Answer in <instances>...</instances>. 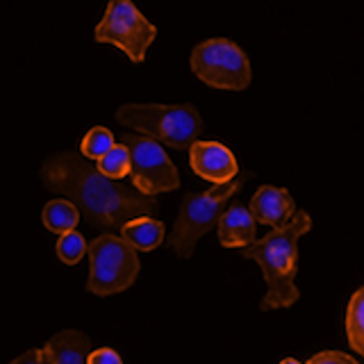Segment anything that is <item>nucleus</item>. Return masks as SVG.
Masks as SVG:
<instances>
[{
	"mask_svg": "<svg viewBox=\"0 0 364 364\" xmlns=\"http://www.w3.org/2000/svg\"><path fill=\"white\" fill-rule=\"evenodd\" d=\"M46 189L71 200L94 228H119L136 216H157V203L121 180H109L77 153L50 155L41 166Z\"/></svg>",
	"mask_w": 364,
	"mask_h": 364,
	"instance_id": "1",
	"label": "nucleus"
},
{
	"mask_svg": "<svg viewBox=\"0 0 364 364\" xmlns=\"http://www.w3.org/2000/svg\"><path fill=\"white\" fill-rule=\"evenodd\" d=\"M312 216L296 210L291 219L257 239L242 250V257L255 259L267 280V296L259 303V310H278V307H291L301 299V291L296 287V273H299V239L310 232Z\"/></svg>",
	"mask_w": 364,
	"mask_h": 364,
	"instance_id": "2",
	"label": "nucleus"
},
{
	"mask_svg": "<svg viewBox=\"0 0 364 364\" xmlns=\"http://www.w3.org/2000/svg\"><path fill=\"white\" fill-rule=\"evenodd\" d=\"M117 121L123 128L144 132V136L159 146H171L178 151L191 148L203 130V119L196 107L185 105H123L117 112Z\"/></svg>",
	"mask_w": 364,
	"mask_h": 364,
	"instance_id": "3",
	"label": "nucleus"
},
{
	"mask_svg": "<svg viewBox=\"0 0 364 364\" xmlns=\"http://www.w3.org/2000/svg\"><path fill=\"white\" fill-rule=\"evenodd\" d=\"M250 178V173H242L232 178L225 185H214L210 191L203 193H185L180 203V214L173 225V230L166 237V244L176 250L180 257L189 259L193 255L198 239L210 232L219 223V216L223 214V208L228 205L235 193L244 187V182Z\"/></svg>",
	"mask_w": 364,
	"mask_h": 364,
	"instance_id": "4",
	"label": "nucleus"
},
{
	"mask_svg": "<svg viewBox=\"0 0 364 364\" xmlns=\"http://www.w3.org/2000/svg\"><path fill=\"white\" fill-rule=\"evenodd\" d=\"M89 255V280L87 291L96 296L121 294L139 276V255L117 235H100L91 246H87Z\"/></svg>",
	"mask_w": 364,
	"mask_h": 364,
	"instance_id": "5",
	"label": "nucleus"
},
{
	"mask_svg": "<svg viewBox=\"0 0 364 364\" xmlns=\"http://www.w3.org/2000/svg\"><path fill=\"white\" fill-rule=\"evenodd\" d=\"M191 71L214 89L242 91L250 85V62L237 43L208 39L191 50Z\"/></svg>",
	"mask_w": 364,
	"mask_h": 364,
	"instance_id": "6",
	"label": "nucleus"
},
{
	"mask_svg": "<svg viewBox=\"0 0 364 364\" xmlns=\"http://www.w3.org/2000/svg\"><path fill=\"white\" fill-rule=\"evenodd\" d=\"M157 37V28L148 21L130 0H114L107 5L105 16L96 26L94 39L100 43H114L132 62H144L146 50Z\"/></svg>",
	"mask_w": 364,
	"mask_h": 364,
	"instance_id": "7",
	"label": "nucleus"
},
{
	"mask_svg": "<svg viewBox=\"0 0 364 364\" xmlns=\"http://www.w3.org/2000/svg\"><path fill=\"white\" fill-rule=\"evenodd\" d=\"M121 144L130 153V178L134 189L144 196L155 198L157 193L173 191L180 187V176L164 148L157 141L139 134L123 132Z\"/></svg>",
	"mask_w": 364,
	"mask_h": 364,
	"instance_id": "8",
	"label": "nucleus"
},
{
	"mask_svg": "<svg viewBox=\"0 0 364 364\" xmlns=\"http://www.w3.org/2000/svg\"><path fill=\"white\" fill-rule=\"evenodd\" d=\"M189 162L193 173L214 185H225L239 173V164L230 148L219 141H193L189 148Z\"/></svg>",
	"mask_w": 364,
	"mask_h": 364,
	"instance_id": "9",
	"label": "nucleus"
},
{
	"mask_svg": "<svg viewBox=\"0 0 364 364\" xmlns=\"http://www.w3.org/2000/svg\"><path fill=\"white\" fill-rule=\"evenodd\" d=\"M248 212L255 219V223L280 228L291 219V214L296 212V205L287 189L264 185L255 191L253 198H250Z\"/></svg>",
	"mask_w": 364,
	"mask_h": 364,
	"instance_id": "10",
	"label": "nucleus"
},
{
	"mask_svg": "<svg viewBox=\"0 0 364 364\" xmlns=\"http://www.w3.org/2000/svg\"><path fill=\"white\" fill-rule=\"evenodd\" d=\"M91 341L80 330H62L41 348L43 364H87Z\"/></svg>",
	"mask_w": 364,
	"mask_h": 364,
	"instance_id": "11",
	"label": "nucleus"
},
{
	"mask_svg": "<svg viewBox=\"0 0 364 364\" xmlns=\"http://www.w3.org/2000/svg\"><path fill=\"white\" fill-rule=\"evenodd\" d=\"M257 223L244 205H230L219 216V242L225 248L250 246L257 242Z\"/></svg>",
	"mask_w": 364,
	"mask_h": 364,
	"instance_id": "12",
	"label": "nucleus"
},
{
	"mask_svg": "<svg viewBox=\"0 0 364 364\" xmlns=\"http://www.w3.org/2000/svg\"><path fill=\"white\" fill-rule=\"evenodd\" d=\"M121 239L136 253L153 250L164 242V223L153 219V216H136V219L121 225Z\"/></svg>",
	"mask_w": 364,
	"mask_h": 364,
	"instance_id": "13",
	"label": "nucleus"
},
{
	"mask_svg": "<svg viewBox=\"0 0 364 364\" xmlns=\"http://www.w3.org/2000/svg\"><path fill=\"white\" fill-rule=\"evenodd\" d=\"M43 225L48 228L50 232L55 235H64L75 230V225L80 223V210L71 200L66 198H55L43 208Z\"/></svg>",
	"mask_w": 364,
	"mask_h": 364,
	"instance_id": "14",
	"label": "nucleus"
},
{
	"mask_svg": "<svg viewBox=\"0 0 364 364\" xmlns=\"http://www.w3.org/2000/svg\"><path fill=\"white\" fill-rule=\"evenodd\" d=\"M346 337L353 350L364 355V289L362 287L350 296L346 310Z\"/></svg>",
	"mask_w": 364,
	"mask_h": 364,
	"instance_id": "15",
	"label": "nucleus"
},
{
	"mask_svg": "<svg viewBox=\"0 0 364 364\" xmlns=\"http://www.w3.org/2000/svg\"><path fill=\"white\" fill-rule=\"evenodd\" d=\"M96 168L109 180H123L125 176L130 173V153H128V148H125L123 144H114L109 151L96 162Z\"/></svg>",
	"mask_w": 364,
	"mask_h": 364,
	"instance_id": "16",
	"label": "nucleus"
},
{
	"mask_svg": "<svg viewBox=\"0 0 364 364\" xmlns=\"http://www.w3.org/2000/svg\"><path fill=\"white\" fill-rule=\"evenodd\" d=\"M114 146V134L102 128V125H96V128H91L82 144H80V153H82L85 159H91V162H98V159L105 155L109 148Z\"/></svg>",
	"mask_w": 364,
	"mask_h": 364,
	"instance_id": "17",
	"label": "nucleus"
},
{
	"mask_svg": "<svg viewBox=\"0 0 364 364\" xmlns=\"http://www.w3.org/2000/svg\"><path fill=\"white\" fill-rule=\"evenodd\" d=\"M57 255H60L64 264H77L87 255L85 235H80L77 230L60 235V239H57Z\"/></svg>",
	"mask_w": 364,
	"mask_h": 364,
	"instance_id": "18",
	"label": "nucleus"
},
{
	"mask_svg": "<svg viewBox=\"0 0 364 364\" xmlns=\"http://www.w3.org/2000/svg\"><path fill=\"white\" fill-rule=\"evenodd\" d=\"M307 364H360L355 358L346 355V353H339V350H323V353H316V355L307 362Z\"/></svg>",
	"mask_w": 364,
	"mask_h": 364,
	"instance_id": "19",
	"label": "nucleus"
},
{
	"mask_svg": "<svg viewBox=\"0 0 364 364\" xmlns=\"http://www.w3.org/2000/svg\"><path fill=\"white\" fill-rule=\"evenodd\" d=\"M87 364H123L121 355L112 348H96L89 353Z\"/></svg>",
	"mask_w": 364,
	"mask_h": 364,
	"instance_id": "20",
	"label": "nucleus"
},
{
	"mask_svg": "<svg viewBox=\"0 0 364 364\" xmlns=\"http://www.w3.org/2000/svg\"><path fill=\"white\" fill-rule=\"evenodd\" d=\"M9 364H43V360H41V348H39V350H37V348H32V350H28V353H23L21 358L11 360Z\"/></svg>",
	"mask_w": 364,
	"mask_h": 364,
	"instance_id": "21",
	"label": "nucleus"
},
{
	"mask_svg": "<svg viewBox=\"0 0 364 364\" xmlns=\"http://www.w3.org/2000/svg\"><path fill=\"white\" fill-rule=\"evenodd\" d=\"M280 364H301V362H299V360H294V358H284Z\"/></svg>",
	"mask_w": 364,
	"mask_h": 364,
	"instance_id": "22",
	"label": "nucleus"
}]
</instances>
